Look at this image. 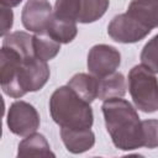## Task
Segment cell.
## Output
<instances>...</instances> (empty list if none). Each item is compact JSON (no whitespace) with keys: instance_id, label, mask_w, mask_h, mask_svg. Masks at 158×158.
Listing matches in <instances>:
<instances>
[{"instance_id":"1","label":"cell","mask_w":158,"mask_h":158,"mask_svg":"<svg viewBox=\"0 0 158 158\" xmlns=\"http://www.w3.org/2000/svg\"><path fill=\"white\" fill-rule=\"evenodd\" d=\"M105 125L114 144L122 151L143 147V127L135 107L121 98L107 99L102 104Z\"/></svg>"},{"instance_id":"2","label":"cell","mask_w":158,"mask_h":158,"mask_svg":"<svg viewBox=\"0 0 158 158\" xmlns=\"http://www.w3.org/2000/svg\"><path fill=\"white\" fill-rule=\"evenodd\" d=\"M49 111L53 121L67 128H90L94 115L90 104L81 99L69 85L58 88L51 96Z\"/></svg>"},{"instance_id":"3","label":"cell","mask_w":158,"mask_h":158,"mask_svg":"<svg viewBox=\"0 0 158 158\" xmlns=\"http://www.w3.org/2000/svg\"><path fill=\"white\" fill-rule=\"evenodd\" d=\"M128 90L137 109L143 112L158 111V79L143 64L128 73Z\"/></svg>"},{"instance_id":"4","label":"cell","mask_w":158,"mask_h":158,"mask_svg":"<svg viewBox=\"0 0 158 158\" xmlns=\"http://www.w3.org/2000/svg\"><path fill=\"white\" fill-rule=\"evenodd\" d=\"M109 0H56L54 15L74 22L90 23L107 10Z\"/></svg>"},{"instance_id":"5","label":"cell","mask_w":158,"mask_h":158,"mask_svg":"<svg viewBox=\"0 0 158 158\" xmlns=\"http://www.w3.org/2000/svg\"><path fill=\"white\" fill-rule=\"evenodd\" d=\"M49 79V68L47 62L37 57L25 58L16 78L15 91L12 98H21L28 91H37Z\"/></svg>"},{"instance_id":"6","label":"cell","mask_w":158,"mask_h":158,"mask_svg":"<svg viewBox=\"0 0 158 158\" xmlns=\"http://www.w3.org/2000/svg\"><path fill=\"white\" fill-rule=\"evenodd\" d=\"M9 130L17 136L27 137L36 132L40 126L37 110L26 101H15L7 112Z\"/></svg>"},{"instance_id":"7","label":"cell","mask_w":158,"mask_h":158,"mask_svg":"<svg viewBox=\"0 0 158 158\" xmlns=\"http://www.w3.org/2000/svg\"><path fill=\"white\" fill-rule=\"evenodd\" d=\"M151 28L138 22L127 12L115 16L107 26L109 36L120 43H135L143 40Z\"/></svg>"},{"instance_id":"8","label":"cell","mask_w":158,"mask_h":158,"mask_svg":"<svg viewBox=\"0 0 158 158\" xmlns=\"http://www.w3.org/2000/svg\"><path fill=\"white\" fill-rule=\"evenodd\" d=\"M120 63V52L112 46L96 44L89 51L88 69L96 78H104L115 73Z\"/></svg>"},{"instance_id":"9","label":"cell","mask_w":158,"mask_h":158,"mask_svg":"<svg viewBox=\"0 0 158 158\" xmlns=\"http://www.w3.org/2000/svg\"><path fill=\"white\" fill-rule=\"evenodd\" d=\"M52 17L53 11L48 0H28L21 15L25 28L35 33H46Z\"/></svg>"},{"instance_id":"10","label":"cell","mask_w":158,"mask_h":158,"mask_svg":"<svg viewBox=\"0 0 158 158\" xmlns=\"http://www.w3.org/2000/svg\"><path fill=\"white\" fill-rule=\"evenodd\" d=\"M60 137L65 148L77 154L89 151L95 143V136L90 128H60Z\"/></svg>"},{"instance_id":"11","label":"cell","mask_w":158,"mask_h":158,"mask_svg":"<svg viewBox=\"0 0 158 158\" xmlns=\"http://www.w3.org/2000/svg\"><path fill=\"white\" fill-rule=\"evenodd\" d=\"M127 14L151 30L158 27V0H131Z\"/></svg>"},{"instance_id":"12","label":"cell","mask_w":158,"mask_h":158,"mask_svg":"<svg viewBox=\"0 0 158 158\" xmlns=\"http://www.w3.org/2000/svg\"><path fill=\"white\" fill-rule=\"evenodd\" d=\"M19 158H28V157H56V154L51 151V147L44 138V136L40 133H32L27 136L19 144L17 151Z\"/></svg>"},{"instance_id":"13","label":"cell","mask_w":158,"mask_h":158,"mask_svg":"<svg viewBox=\"0 0 158 158\" xmlns=\"http://www.w3.org/2000/svg\"><path fill=\"white\" fill-rule=\"evenodd\" d=\"M68 85L85 101L89 104L98 98L99 91V78L93 74L79 73L75 74L68 83Z\"/></svg>"},{"instance_id":"14","label":"cell","mask_w":158,"mask_h":158,"mask_svg":"<svg viewBox=\"0 0 158 158\" xmlns=\"http://www.w3.org/2000/svg\"><path fill=\"white\" fill-rule=\"evenodd\" d=\"M126 94V80L121 73H112L107 77L99 78L98 98L107 100L112 98H122Z\"/></svg>"},{"instance_id":"15","label":"cell","mask_w":158,"mask_h":158,"mask_svg":"<svg viewBox=\"0 0 158 158\" xmlns=\"http://www.w3.org/2000/svg\"><path fill=\"white\" fill-rule=\"evenodd\" d=\"M46 33L58 43H69L75 38L78 28L74 21L57 17L53 12V17L49 22Z\"/></svg>"},{"instance_id":"16","label":"cell","mask_w":158,"mask_h":158,"mask_svg":"<svg viewBox=\"0 0 158 158\" xmlns=\"http://www.w3.org/2000/svg\"><path fill=\"white\" fill-rule=\"evenodd\" d=\"M2 46L15 49L16 52H19L21 56H23L26 58L35 56L33 36H31L26 32H22V31H16L7 36H4Z\"/></svg>"},{"instance_id":"17","label":"cell","mask_w":158,"mask_h":158,"mask_svg":"<svg viewBox=\"0 0 158 158\" xmlns=\"http://www.w3.org/2000/svg\"><path fill=\"white\" fill-rule=\"evenodd\" d=\"M60 49V43L54 41L47 33H36L33 36L35 56L41 60H49L54 58Z\"/></svg>"},{"instance_id":"18","label":"cell","mask_w":158,"mask_h":158,"mask_svg":"<svg viewBox=\"0 0 158 158\" xmlns=\"http://www.w3.org/2000/svg\"><path fill=\"white\" fill-rule=\"evenodd\" d=\"M141 62L154 74L158 73V35L144 44L141 53Z\"/></svg>"},{"instance_id":"19","label":"cell","mask_w":158,"mask_h":158,"mask_svg":"<svg viewBox=\"0 0 158 158\" xmlns=\"http://www.w3.org/2000/svg\"><path fill=\"white\" fill-rule=\"evenodd\" d=\"M143 127V147L156 148L158 147V120L142 121Z\"/></svg>"},{"instance_id":"20","label":"cell","mask_w":158,"mask_h":158,"mask_svg":"<svg viewBox=\"0 0 158 158\" xmlns=\"http://www.w3.org/2000/svg\"><path fill=\"white\" fill-rule=\"evenodd\" d=\"M1 14H0V19H1V31L0 35L5 36L9 30L12 26V20H14V15H12V10L11 7H6V6H0Z\"/></svg>"},{"instance_id":"21","label":"cell","mask_w":158,"mask_h":158,"mask_svg":"<svg viewBox=\"0 0 158 158\" xmlns=\"http://www.w3.org/2000/svg\"><path fill=\"white\" fill-rule=\"evenodd\" d=\"M22 0H0L1 6H6V7H14L17 6Z\"/></svg>"}]
</instances>
